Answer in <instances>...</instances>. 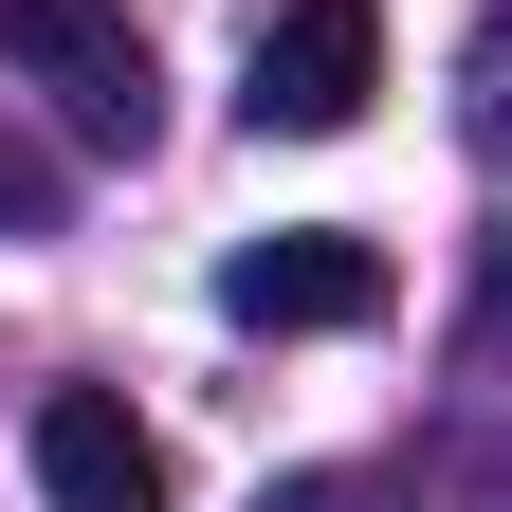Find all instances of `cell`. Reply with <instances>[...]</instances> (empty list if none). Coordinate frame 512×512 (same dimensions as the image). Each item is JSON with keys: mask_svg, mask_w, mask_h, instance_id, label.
<instances>
[{"mask_svg": "<svg viewBox=\"0 0 512 512\" xmlns=\"http://www.w3.org/2000/svg\"><path fill=\"white\" fill-rule=\"evenodd\" d=\"M0 55H19V74L74 110V147H110V165L165 128V55L128 37V0H0Z\"/></svg>", "mask_w": 512, "mask_h": 512, "instance_id": "cell-1", "label": "cell"}, {"mask_svg": "<svg viewBox=\"0 0 512 512\" xmlns=\"http://www.w3.org/2000/svg\"><path fill=\"white\" fill-rule=\"evenodd\" d=\"M366 92H384V0H275L238 55L256 147H330V128H366Z\"/></svg>", "mask_w": 512, "mask_h": 512, "instance_id": "cell-2", "label": "cell"}, {"mask_svg": "<svg viewBox=\"0 0 512 512\" xmlns=\"http://www.w3.org/2000/svg\"><path fill=\"white\" fill-rule=\"evenodd\" d=\"M384 238H348V220H275V238H238L220 256V311L238 330H384Z\"/></svg>", "mask_w": 512, "mask_h": 512, "instance_id": "cell-3", "label": "cell"}, {"mask_svg": "<svg viewBox=\"0 0 512 512\" xmlns=\"http://www.w3.org/2000/svg\"><path fill=\"white\" fill-rule=\"evenodd\" d=\"M37 512H165V439L128 421V384H55L37 403Z\"/></svg>", "mask_w": 512, "mask_h": 512, "instance_id": "cell-4", "label": "cell"}, {"mask_svg": "<svg viewBox=\"0 0 512 512\" xmlns=\"http://www.w3.org/2000/svg\"><path fill=\"white\" fill-rule=\"evenodd\" d=\"M458 128H476V165H512V0L458 37Z\"/></svg>", "mask_w": 512, "mask_h": 512, "instance_id": "cell-5", "label": "cell"}, {"mask_svg": "<svg viewBox=\"0 0 512 512\" xmlns=\"http://www.w3.org/2000/svg\"><path fill=\"white\" fill-rule=\"evenodd\" d=\"M37 220H55V165H37V147H0V238H37Z\"/></svg>", "mask_w": 512, "mask_h": 512, "instance_id": "cell-6", "label": "cell"}, {"mask_svg": "<svg viewBox=\"0 0 512 512\" xmlns=\"http://www.w3.org/2000/svg\"><path fill=\"white\" fill-rule=\"evenodd\" d=\"M256 512H366V494L348 476H293V494H256Z\"/></svg>", "mask_w": 512, "mask_h": 512, "instance_id": "cell-7", "label": "cell"}]
</instances>
